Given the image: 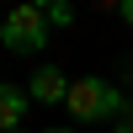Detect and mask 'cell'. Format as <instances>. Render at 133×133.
Segmentation results:
<instances>
[{
  "label": "cell",
  "instance_id": "1",
  "mask_svg": "<svg viewBox=\"0 0 133 133\" xmlns=\"http://www.w3.org/2000/svg\"><path fill=\"white\" fill-rule=\"evenodd\" d=\"M69 117L75 123H117V112H123V91H117L107 75H80V80L69 85Z\"/></svg>",
  "mask_w": 133,
  "mask_h": 133
},
{
  "label": "cell",
  "instance_id": "2",
  "mask_svg": "<svg viewBox=\"0 0 133 133\" xmlns=\"http://www.w3.org/2000/svg\"><path fill=\"white\" fill-rule=\"evenodd\" d=\"M48 32H53L48 11H43V5H27V0L0 21V43H5L11 53H37L43 43H48Z\"/></svg>",
  "mask_w": 133,
  "mask_h": 133
},
{
  "label": "cell",
  "instance_id": "3",
  "mask_svg": "<svg viewBox=\"0 0 133 133\" xmlns=\"http://www.w3.org/2000/svg\"><path fill=\"white\" fill-rule=\"evenodd\" d=\"M69 75H64L59 69V64H48V69H37V75H32V85H27V96H32V101H43V107H64V101H69Z\"/></svg>",
  "mask_w": 133,
  "mask_h": 133
},
{
  "label": "cell",
  "instance_id": "4",
  "mask_svg": "<svg viewBox=\"0 0 133 133\" xmlns=\"http://www.w3.org/2000/svg\"><path fill=\"white\" fill-rule=\"evenodd\" d=\"M27 101H32V96L21 91V85H0V133L21 128V117H27Z\"/></svg>",
  "mask_w": 133,
  "mask_h": 133
},
{
  "label": "cell",
  "instance_id": "5",
  "mask_svg": "<svg viewBox=\"0 0 133 133\" xmlns=\"http://www.w3.org/2000/svg\"><path fill=\"white\" fill-rule=\"evenodd\" d=\"M48 21H53V27H69V21H75V5H69V0L48 5Z\"/></svg>",
  "mask_w": 133,
  "mask_h": 133
},
{
  "label": "cell",
  "instance_id": "6",
  "mask_svg": "<svg viewBox=\"0 0 133 133\" xmlns=\"http://www.w3.org/2000/svg\"><path fill=\"white\" fill-rule=\"evenodd\" d=\"M117 133H133V107H123V112H117Z\"/></svg>",
  "mask_w": 133,
  "mask_h": 133
},
{
  "label": "cell",
  "instance_id": "7",
  "mask_svg": "<svg viewBox=\"0 0 133 133\" xmlns=\"http://www.w3.org/2000/svg\"><path fill=\"white\" fill-rule=\"evenodd\" d=\"M117 11H123V21L133 27V0H123V5H117Z\"/></svg>",
  "mask_w": 133,
  "mask_h": 133
},
{
  "label": "cell",
  "instance_id": "8",
  "mask_svg": "<svg viewBox=\"0 0 133 133\" xmlns=\"http://www.w3.org/2000/svg\"><path fill=\"white\" fill-rule=\"evenodd\" d=\"M27 5H43V11H48V5H59V0H27Z\"/></svg>",
  "mask_w": 133,
  "mask_h": 133
},
{
  "label": "cell",
  "instance_id": "9",
  "mask_svg": "<svg viewBox=\"0 0 133 133\" xmlns=\"http://www.w3.org/2000/svg\"><path fill=\"white\" fill-rule=\"evenodd\" d=\"M48 133H69V128H48Z\"/></svg>",
  "mask_w": 133,
  "mask_h": 133
},
{
  "label": "cell",
  "instance_id": "10",
  "mask_svg": "<svg viewBox=\"0 0 133 133\" xmlns=\"http://www.w3.org/2000/svg\"><path fill=\"white\" fill-rule=\"evenodd\" d=\"M11 133H27V128H11Z\"/></svg>",
  "mask_w": 133,
  "mask_h": 133
}]
</instances>
